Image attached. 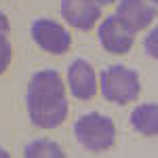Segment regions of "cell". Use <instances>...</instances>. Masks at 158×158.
<instances>
[{
	"label": "cell",
	"mask_w": 158,
	"mask_h": 158,
	"mask_svg": "<svg viewBox=\"0 0 158 158\" xmlns=\"http://www.w3.org/2000/svg\"><path fill=\"white\" fill-rule=\"evenodd\" d=\"M27 114L38 129H55L68 118V97L63 78L55 70L36 72L27 82L25 93Z\"/></svg>",
	"instance_id": "1"
},
{
	"label": "cell",
	"mask_w": 158,
	"mask_h": 158,
	"mask_svg": "<svg viewBox=\"0 0 158 158\" xmlns=\"http://www.w3.org/2000/svg\"><path fill=\"white\" fill-rule=\"evenodd\" d=\"M99 91L110 103L127 106L139 97V91H141L139 76L127 65L120 63L110 65L99 76Z\"/></svg>",
	"instance_id": "2"
},
{
	"label": "cell",
	"mask_w": 158,
	"mask_h": 158,
	"mask_svg": "<svg viewBox=\"0 0 158 158\" xmlns=\"http://www.w3.org/2000/svg\"><path fill=\"white\" fill-rule=\"evenodd\" d=\"M74 135L89 152H106L116 141V127L110 116L99 112L82 114L74 124Z\"/></svg>",
	"instance_id": "3"
},
{
	"label": "cell",
	"mask_w": 158,
	"mask_h": 158,
	"mask_svg": "<svg viewBox=\"0 0 158 158\" xmlns=\"http://www.w3.org/2000/svg\"><path fill=\"white\" fill-rule=\"evenodd\" d=\"M30 34L38 47L51 55H63L72 47L70 32L53 19H36L30 25Z\"/></svg>",
	"instance_id": "4"
},
{
	"label": "cell",
	"mask_w": 158,
	"mask_h": 158,
	"mask_svg": "<svg viewBox=\"0 0 158 158\" xmlns=\"http://www.w3.org/2000/svg\"><path fill=\"white\" fill-rule=\"evenodd\" d=\"M114 15L129 32L137 34L156 19L158 9L152 0H120Z\"/></svg>",
	"instance_id": "5"
},
{
	"label": "cell",
	"mask_w": 158,
	"mask_h": 158,
	"mask_svg": "<svg viewBox=\"0 0 158 158\" xmlns=\"http://www.w3.org/2000/svg\"><path fill=\"white\" fill-rule=\"evenodd\" d=\"M61 17L72 27L89 32L101 17V4L97 0H61Z\"/></svg>",
	"instance_id": "6"
},
{
	"label": "cell",
	"mask_w": 158,
	"mask_h": 158,
	"mask_svg": "<svg viewBox=\"0 0 158 158\" xmlns=\"http://www.w3.org/2000/svg\"><path fill=\"white\" fill-rule=\"evenodd\" d=\"M97 36H99L101 47L108 53H112V55H127L133 49V42H135V34L129 32L116 19V15H110V17H106L99 23Z\"/></svg>",
	"instance_id": "7"
},
{
	"label": "cell",
	"mask_w": 158,
	"mask_h": 158,
	"mask_svg": "<svg viewBox=\"0 0 158 158\" xmlns=\"http://www.w3.org/2000/svg\"><path fill=\"white\" fill-rule=\"evenodd\" d=\"M68 86L72 95L80 101H89L97 95V74L85 59H76L68 68Z\"/></svg>",
	"instance_id": "8"
},
{
	"label": "cell",
	"mask_w": 158,
	"mask_h": 158,
	"mask_svg": "<svg viewBox=\"0 0 158 158\" xmlns=\"http://www.w3.org/2000/svg\"><path fill=\"white\" fill-rule=\"evenodd\" d=\"M131 124L137 133L158 137V103H141L131 112Z\"/></svg>",
	"instance_id": "9"
},
{
	"label": "cell",
	"mask_w": 158,
	"mask_h": 158,
	"mask_svg": "<svg viewBox=\"0 0 158 158\" xmlns=\"http://www.w3.org/2000/svg\"><path fill=\"white\" fill-rule=\"evenodd\" d=\"M23 158H65V152L51 139H34L23 148Z\"/></svg>",
	"instance_id": "10"
},
{
	"label": "cell",
	"mask_w": 158,
	"mask_h": 158,
	"mask_svg": "<svg viewBox=\"0 0 158 158\" xmlns=\"http://www.w3.org/2000/svg\"><path fill=\"white\" fill-rule=\"evenodd\" d=\"M11 59H13L11 40L6 38V34H0V74L6 72V68L11 65Z\"/></svg>",
	"instance_id": "11"
},
{
	"label": "cell",
	"mask_w": 158,
	"mask_h": 158,
	"mask_svg": "<svg viewBox=\"0 0 158 158\" xmlns=\"http://www.w3.org/2000/svg\"><path fill=\"white\" fill-rule=\"evenodd\" d=\"M143 51H146L150 57L158 59V25L152 27V30L148 32V36L143 38Z\"/></svg>",
	"instance_id": "12"
},
{
	"label": "cell",
	"mask_w": 158,
	"mask_h": 158,
	"mask_svg": "<svg viewBox=\"0 0 158 158\" xmlns=\"http://www.w3.org/2000/svg\"><path fill=\"white\" fill-rule=\"evenodd\" d=\"M9 30H11V23H9V17H6L4 13L0 11V34H9Z\"/></svg>",
	"instance_id": "13"
},
{
	"label": "cell",
	"mask_w": 158,
	"mask_h": 158,
	"mask_svg": "<svg viewBox=\"0 0 158 158\" xmlns=\"http://www.w3.org/2000/svg\"><path fill=\"white\" fill-rule=\"evenodd\" d=\"M0 158H11V154H9L4 148H0Z\"/></svg>",
	"instance_id": "14"
},
{
	"label": "cell",
	"mask_w": 158,
	"mask_h": 158,
	"mask_svg": "<svg viewBox=\"0 0 158 158\" xmlns=\"http://www.w3.org/2000/svg\"><path fill=\"white\" fill-rule=\"evenodd\" d=\"M99 4H101V6H103V4H112V2H114V0H97Z\"/></svg>",
	"instance_id": "15"
},
{
	"label": "cell",
	"mask_w": 158,
	"mask_h": 158,
	"mask_svg": "<svg viewBox=\"0 0 158 158\" xmlns=\"http://www.w3.org/2000/svg\"><path fill=\"white\" fill-rule=\"evenodd\" d=\"M152 2H154V4H158V0H152Z\"/></svg>",
	"instance_id": "16"
}]
</instances>
